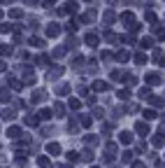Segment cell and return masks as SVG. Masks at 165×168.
<instances>
[{
	"mask_svg": "<svg viewBox=\"0 0 165 168\" xmlns=\"http://www.w3.org/2000/svg\"><path fill=\"white\" fill-rule=\"evenodd\" d=\"M130 140H133V135H130V133H121V142H126V145H128Z\"/></svg>",
	"mask_w": 165,
	"mask_h": 168,
	"instance_id": "obj_1",
	"label": "cell"
},
{
	"mask_svg": "<svg viewBox=\"0 0 165 168\" xmlns=\"http://www.w3.org/2000/svg\"><path fill=\"white\" fill-rule=\"evenodd\" d=\"M49 152H51V154H58V152H61V147H58V145H49Z\"/></svg>",
	"mask_w": 165,
	"mask_h": 168,
	"instance_id": "obj_2",
	"label": "cell"
}]
</instances>
